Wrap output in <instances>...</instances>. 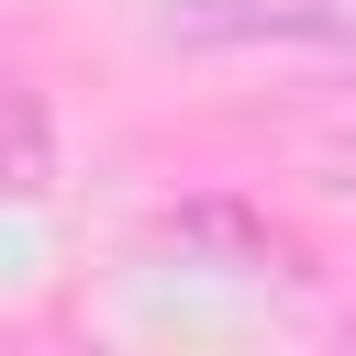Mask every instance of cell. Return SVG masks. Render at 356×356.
Returning a JSON list of instances; mask_svg holds the SVG:
<instances>
[{
	"mask_svg": "<svg viewBox=\"0 0 356 356\" xmlns=\"http://www.w3.org/2000/svg\"><path fill=\"white\" fill-rule=\"evenodd\" d=\"M178 33H200V44H356V0H189Z\"/></svg>",
	"mask_w": 356,
	"mask_h": 356,
	"instance_id": "obj_1",
	"label": "cell"
},
{
	"mask_svg": "<svg viewBox=\"0 0 356 356\" xmlns=\"http://www.w3.org/2000/svg\"><path fill=\"white\" fill-rule=\"evenodd\" d=\"M156 234H167L178 256H200V267H267V278H300V245H289L278 222H256L245 200H178Z\"/></svg>",
	"mask_w": 356,
	"mask_h": 356,
	"instance_id": "obj_2",
	"label": "cell"
},
{
	"mask_svg": "<svg viewBox=\"0 0 356 356\" xmlns=\"http://www.w3.org/2000/svg\"><path fill=\"white\" fill-rule=\"evenodd\" d=\"M300 145H312V167H334V178L356 189V89H345V100H334V111H323Z\"/></svg>",
	"mask_w": 356,
	"mask_h": 356,
	"instance_id": "obj_3",
	"label": "cell"
}]
</instances>
